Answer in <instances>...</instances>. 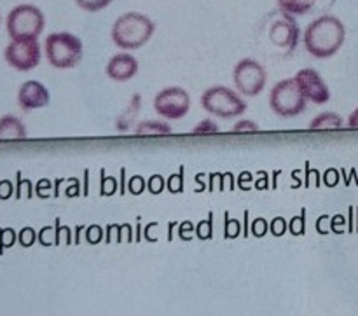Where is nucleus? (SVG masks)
Instances as JSON below:
<instances>
[{"label": "nucleus", "mask_w": 358, "mask_h": 316, "mask_svg": "<svg viewBox=\"0 0 358 316\" xmlns=\"http://www.w3.org/2000/svg\"><path fill=\"white\" fill-rule=\"evenodd\" d=\"M299 24L296 23L290 14H285L282 20L275 21L269 28V38L276 48L282 49H296L299 42Z\"/></svg>", "instance_id": "nucleus-11"}, {"label": "nucleus", "mask_w": 358, "mask_h": 316, "mask_svg": "<svg viewBox=\"0 0 358 316\" xmlns=\"http://www.w3.org/2000/svg\"><path fill=\"white\" fill-rule=\"evenodd\" d=\"M266 231H268V224H266L264 219L254 220V224H252V233H254V236H264Z\"/></svg>", "instance_id": "nucleus-28"}, {"label": "nucleus", "mask_w": 358, "mask_h": 316, "mask_svg": "<svg viewBox=\"0 0 358 316\" xmlns=\"http://www.w3.org/2000/svg\"><path fill=\"white\" fill-rule=\"evenodd\" d=\"M7 65L20 72H30L41 63V45L37 38H20L10 41L3 51Z\"/></svg>", "instance_id": "nucleus-9"}, {"label": "nucleus", "mask_w": 358, "mask_h": 316, "mask_svg": "<svg viewBox=\"0 0 358 316\" xmlns=\"http://www.w3.org/2000/svg\"><path fill=\"white\" fill-rule=\"evenodd\" d=\"M143 189H145V182H143V178L140 177V175H136V177H133L131 180H129L128 191L131 192V194H135V196L142 194Z\"/></svg>", "instance_id": "nucleus-25"}, {"label": "nucleus", "mask_w": 358, "mask_h": 316, "mask_svg": "<svg viewBox=\"0 0 358 316\" xmlns=\"http://www.w3.org/2000/svg\"><path fill=\"white\" fill-rule=\"evenodd\" d=\"M44 51L49 65L58 70H66L79 65L83 59L84 45L77 35L69 31H56L45 37Z\"/></svg>", "instance_id": "nucleus-3"}, {"label": "nucleus", "mask_w": 358, "mask_h": 316, "mask_svg": "<svg viewBox=\"0 0 358 316\" xmlns=\"http://www.w3.org/2000/svg\"><path fill=\"white\" fill-rule=\"evenodd\" d=\"M345 126V119L336 112H322L310 122V129H339Z\"/></svg>", "instance_id": "nucleus-18"}, {"label": "nucleus", "mask_w": 358, "mask_h": 316, "mask_svg": "<svg viewBox=\"0 0 358 316\" xmlns=\"http://www.w3.org/2000/svg\"><path fill=\"white\" fill-rule=\"evenodd\" d=\"M140 103H142V98L140 94H133L131 100H129L128 107L122 110V114L117 117V122H115V128L117 131H129L135 124L136 117L140 114Z\"/></svg>", "instance_id": "nucleus-15"}, {"label": "nucleus", "mask_w": 358, "mask_h": 316, "mask_svg": "<svg viewBox=\"0 0 358 316\" xmlns=\"http://www.w3.org/2000/svg\"><path fill=\"white\" fill-rule=\"evenodd\" d=\"M20 241H21V245H23V247H30V245L35 241V231L30 229V227H27V229L21 231Z\"/></svg>", "instance_id": "nucleus-29"}, {"label": "nucleus", "mask_w": 358, "mask_h": 316, "mask_svg": "<svg viewBox=\"0 0 358 316\" xmlns=\"http://www.w3.org/2000/svg\"><path fill=\"white\" fill-rule=\"evenodd\" d=\"M27 138V128L16 115H2L0 117V140Z\"/></svg>", "instance_id": "nucleus-14"}, {"label": "nucleus", "mask_w": 358, "mask_h": 316, "mask_svg": "<svg viewBox=\"0 0 358 316\" xmlns=\"http://www.w3.org/2000/svg\"><path fill=\"white\" fill-rule=\"evenodd\" d=\"M346 41V28L339 17L332 14L317 17L311 21L310 27L304 31V48L315 58H331L338 55Z\"/></svg>", "instance_id": "nucleus-1"}, {"label": "nucleus", "mask_w": 358, "mask_h": 316, "mask_svg": "<svg viewBox=\"0 0 358 316\" xmlns=\"http://www.w3.org/2000/svg\"><path fill=\"white\" fill-rule=\"evenodd\" d=\"M154 108L166 121H178L187 115L191 108V96L184 87H164L154 98Z\"/></svg>", "instance_id": "nucleus-8"}, {"label": "nucleus", "mask_w": 358, "mask_h": 316, "mask_svg": "<svg viewBox=\"0 0 358 316\" xmlns=\"http://www.w3.org/2000/svg\"><path fill=\"white\" fill-rule=\"evenodd\" d=\"M278 7L282 9L283 14H290V16H303L308 14L315 7L318 0H276Z\"/></svg>", "instance_id": "nucleus-17"}, {"label": "nucleus", "mask_w": 358, "mask_h": 316, "mask_svg": "<svg viewBox=\"0 0 358 316\" xmlns=\"http://www.w3.org/2000/svg\"><path fill=\"white\" fill-rule=\"evenodd\" d=\"M285 229H287L285 219H283V217H276L271 224V233L275 234V236H283V234H285Z\"/></svg>", "instance_id": "nucleus-27"}, {"label": "nucleus", "mask_w": 358, "mask_h": 316, "mask_svg": "<svg viewBox=\"0 0 358 316\" xmlns=\"http://www.w3.org/2000/svg\"><path fill=\"white\" fill-rule=\"evenodd\" d=\"M173 131L168 122L163 121H142L136 124L135 133L138 136H164Z\"/></svg>", "instance_id": "nucleus-16"}, {"label": "nucleus", "mask_w": 358, "mask_h": 316, "mask_svg": "<svg viewBox=\"0 0 358 316\" xmlns=\"http://www.w3.org/2000/svg\"><path fill=\"white\" fill-rule=\"evenodd\" d=\"M49 100V91L38 80H27L20 86L17 91V103L23 110H35V108H44L48 107Z\"/></svg>", "instance_id": "nucleus-12"}, {"label": "nucleus", "mask_w": 358, "mask_h": 316, "mask_svg": "<svg viewBox=\"0 0 358 316\" xmlns=\"http://www.w3.org/2000/svg\"><path fill=\"white\" fill-rule=\"evenodd\" d=\"M219 131V124L213 121H208V119H205V121H201L199 124H196L194 128H192V133H217Z\"/></svg>", "instance_id": "nucleus-22"}, {"label": "nucleus", "mask_w": 358, "mask_h": 316, "mask_svg": "<svg viewBox=\"0 0 358 316\" xmlns=\"http://www.w3.org/2000/svg\"><path fill=\"white\" fill-rule=\"evenodd\" d=\"M114 0H76L77 6L80 7L86 13H98V10H103L105 7H108Z\"/></svg>", "instance_id": "nucleus-19"}, {"label": "nucleus", "mask_w": 358, "mask_h": 316, "mask_svg": "<svg viewBox=\"0 0 358 316\" xmlns=\"http://www.w3.org/2000/svg\"><path fill=\"white\" fill-rule=\"evenodd\" d=\"M240 234V224L233 219L226 220V238H236Z\"/></svg>", "instance_id": "nucleus-30"}, {"label": "nucleus", "mask_w": 358, "mask_h": 316, "mask_svg": "<svg viewBox=\"0 0 358 316\" xmlns=\"http://www.w3.org/2000/svg\"><path fill=\"white\" fill-rule=\"evenodd\" d=\"M346 124H348V128L358 129V107L355 108V110L352 112V114H350L348 122H346Z\"/></svg>", "instance_id": "nucleus-31"}, {"label": "nucleus", "mask_w": 358, "mask_h": 316, "mask_svg": "<svg viewBox=\"0 0 358 316\" xmlns=\"http://www.w3.org/2000/svg\"><path fill=\"white\" fill-rule=\"evenodd\" d=\"M201 107L215 117L233 119L247 110V101L231 87L212 86L201 94Z\"/></svg>", "instance_id": "nucleus-6"}, {"label": "nucleus", "mask_w": 358, "mask_h": 316, "mask_svg": "<svg viewBox=\"0 0 358 316\" xmlns=\"http://www.w3.org/2000/svg\"><path fill=\"white\" fill-rule=\"evenodd\" d=\"M294 79L299 84L301 91L308 101L315 105H324L331 100V91L320 73L315 69H303L296 73Z\"/></svg>", "instance_id": "nucleus-10"}, {"label": "nucleus", "mask_w": 358, "mask_h": 316, "mask_svg": "<svg viewBox=\"0 0 358 316\" xmlns=\"http://www.w3.org/2000/svg\"><path fill=\"white\" fill-rule=\"evenodd\" d=\"M164 187H166V180L161 175H154L149 178V192H152V194H159Z\"/></svg>", "instance_id": "nucleus-21"}, {"label": "nucleus", "mask_w": 358, "mask_h": 316, "mask_svg": "<svg viewBox=\"0 0 358 316\" xmlns=\"http://www.w3.org/2000/svg\"><path fill=\"white\" fill-rule=\"evenodd\" d=\"M306 96L296 79H283L273 86L269 93V107L280 117H296L306 110Z\"/></svg>", "instance_id": "nucleus-5"}, {"label": "nucleus", "mask_w": 358, "mask_h": 316, "mask_svg": "<svg viewBox=\"0 0 358 316\" xmlns=\"http://www.w3.org/2000/svg\"><path fill=\"white\" fill-rule=\"evenodd\" d=\"M259 124L257 122L250 121V119H243V121H238L236 124L233 126V131L241 133V131H259Z\"/></svg>", "instance_id": "nucleus-23"}, {"label": "nucleus", "mask_w": 358, "mask_h": 316, "mask_svg": "<svg viewBox=\"0 0 358 316\" xmlns=\"http://www.w3.org/2000/svg\"><path fill=\"white\" fill-rule=\"evenodd\" d=\"M6 27L10 41L37 38L45 27L44 13L34 3H20L7 14Z\"/></svg>", "instance_id": "nucleus-4"}, {"label": "nucleus", "mask_w": 358, "mask_h": 316, "mask_svg": "<svg viewBox=\"0 0 358 316\" xmlns=\"http://www.w3.org/2000/svg\"><path fill=\"white\" fill-rule=\"evenodd\" d=\"M233 80L238 93L254 98L264 91L268 72H266V69L259 62L252 58H245L238 62V65L234 66Z\"/></svg>", "instance_id": "nucleus-7"}, {"label": "nucleus", "mask_w": 358, "mask_h": 316, "mask_svg": "<svg viewBox=\"0 0 358 316\" xmlns=\"http://www.w3.org/2000/svg\"><path fill=\"white\" fill-rule=\"evenodd\" d=\"M105 73L115 82H126L138 73V59L129 52H119L108 59Z\"/></svg>", "instance_id": "nucleus-13"}, {"label": "nucleus", "mask_w": 358, "mask_h": 316, "mask_svg": "<svg viewBox=\"0 0 358 316\" xmlns=\"http://www.w3.org/2000/svg\"><path fill=\"white\" fill-rule=\"evenodd\" d=\"M101 236H103V233H101V227H98V226H91L86 233L87 243H91V245L100 243Z\"/></svg>", "instance_id": "nucleus-26"}, {"label": "nucleus", "mask_w": 358, "mask_h": 316, "mask_svg": "<svg viewBox=\"0 0 358 316\" xmlns=\"http://www.w3.org/2000/svg\"><path fill=\"white\" fill-rule=\"evenodd\" d=\"M304 229H306V220H304L303 213V215L292 219V222H290V233L296 234V236H301V234H304Z\"/></svg>", "instance_id": "nucleus-24"}, {"label": "nucleus", "mask_w": 358, "mask_h": 316, "mask_svg": "<svg viewBox=\"0 0 358 316\" xmlns=\"http://www.w3.org/2000/svg\"><path fill=\"white\" fill-rule=\"evenodd\" d=\"M166 187L171 194H178V192H182V189H184V180H182V175H178V173L171 175V177L166 180Z\"/></svg>", "instance_id": "nucleus-20"}, {"label": "nucleus", "mask_w": 358, "mask_h": 316, "mask_svg": "<svg viewBox=\"0 0 358 316\" xmlns=\"http://www.w3.org/2000/svg\"><path fill=\"white\" fill-rule=\"evenodd\" d=\"M154 31L156 23L149 16L140 13H124L112 24L110 37L119 49L133 51L145 45L152 38Z\"/></svg>", "instance_id": "nucleus-2"}]
</instances>
